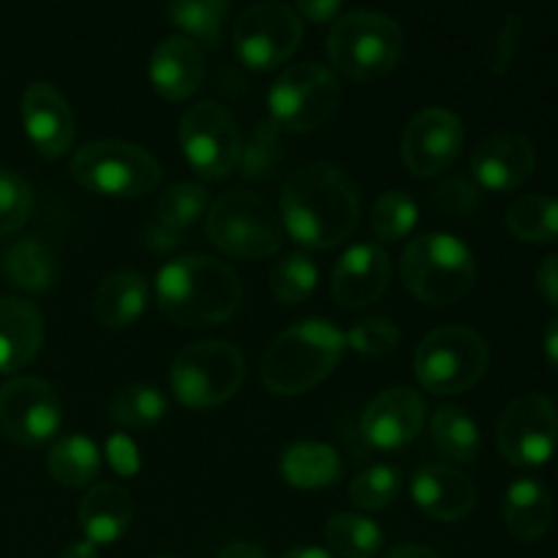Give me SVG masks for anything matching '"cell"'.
Wrapping results in <instances>:
<instances>
[{
	"label": "cell",
	"mask_w": 558,
	"mask_h": 558,
	"mask_svg": "<svg viewBox=\"0 0 558 558\" xmlns=\"http://www.w3.org/2000/svg\"><path fill=\"white\" fill-rule=\"evenodd\" d=\"M430 439L452 463H474L480 456V428L461 407H439L430 417Z\"/></svg>",
	"instance_id": "30"
},
{
	"label": "cell",
	"mask_w": 558,
	"mask_h": 558,
	"mask_svg": "<svg viewBox=\"0 0 558 558\" xmlns=\"http://www.w3.org/2000/svg\"><path fill=\"white\" fill-rule=\"evenodd\" d=\"M243 352L227 341L191 343L169 368V390L189 409L221 407L243 387Z\"/></svg>",
	"instance_id": "8"
},
{
	"label": "cell",
	"mask_w": 558,
	"mask_h": 558,
	"mask_svg": "<svg viewBox=\"0 0 558 558\" xmlns=\"http://www.w3.org/2000/svg\"><path fill=\"white\" fill-rule=\"evenodd\" d=\"M543 347H545V360H548L550 368L558 374V319L550 322L548 330H545Z\"/></svg>",
	"instance_id": "47"
},
{
	"label": "cell",
	"mask_w": 558,
	"mask_h": 558,
	"mask_svg": "<svg viewBox=\"0 0 558 558\" xmlns=\"http://www.w3.org/2000/svg\"><path fill=\"white\" fill-rule=\"evenodd\" d=\"M47 469L54 483L63 485V488H85L98 477L101 450H98L96 441L82 434L63 436L49 450Z\"/></svg>",
	"instance_id": "29"
},
{
	"label": "cell",
	"mask_w": 558,
	"mask_h": 558,
	"mask_svg": "<svg viewBox=\"0 0 558 558\" xmlns=\"http://www.w3.org/2000/svg\"><path fill=\"white\" fill-rule=\"evenodd\" d=\"M537 153L529 136L518 131H499L477 145L472 156V174L485 191L507 194L532 178Z\"/></svg>",
	"instance_id": "18"
},
{
	"label": "cell",
	"mask_w": 558,
	"mask_h": 558,
	"mask_svg": "<svg viewBox=\"0 0 558 558\" xmlns=\"http://www.w3.org/2000/svg\"><path fill=\"white\" fill-rule=\"evenodd\" d=\"M325 543L338 558H374L385 545V534L371 518L338 512L327 521Z\"/></svg>",
	"instance_id": "32"
},
{
	"label": "cell",
	"mask_w": 558,
	"mask_h": 558,
	"mask_svg": "<svg viewBox=\"0 0 558 558\" xmlns=\"http://www.w3.org/2000/svg\"><path fill=\"white\" fill-rule=\"evenodd\" d=\"M407 47V33L392 16L379 11H352L332 25L327 54L338 74L371 82L390 74Z\"/></svg>",
	"instance_id": "5"
},
{
	"label": "cell",
	"mask_w": 558,
	"mask_h": 558,
	"mask_svg": "<svg viewBox=\"0 0 558 558\" xmlns=\"http://www.w3.org/2000/svg\"><path fill=\"white\" fill-rule=\"evenodd\" d=\"M156 300L169 322L191 330L232 319L243 303V283L234 270L210 256H178L156 278Z\"/></svg>",
	"instance_id": "2"
},
{
	"label": "cell",
	"mask_w": 558,
	"mask_h": 558,
	"mask_svg": "<svg viewBox=\"0 0 558 558\" xmlns=\"http://www.w3.org/2000/svg\"><path fill=\"white\" fill-rule=\"evenodd\" d=\"M303 41V22L292 5L262 0L234 22V54L254 71H270L287 63Z\"/></svg>",
	"instance_id": "11"
},
{
	"label": "cell",
	"mask_w": 558,
	"mask_h": 558,
	"mask_svg": "<svg viewBox=\"0 0 558 558\" xmlns=\"http://www.w3.org/2000/svg\"><path fill=\"white\" fill-rule=\"evenodd\" d=\"M287 232L305 248L330 251L360 223V191L343 169L314 161L294 169L281 189Z\"/></svg>",
	"instance_id": "1"
},
{
	"label": "cell",
	"mask_w": 558,
	"mask_h": 558,
	"mask_svg": "<svg viewBox=\"0 0 558 558\" xmlns=\"http://www.w3.org/2000/svg\"><path fill=\"white\" fill-rule=\"evenodd\" d=\"M33 210V189L22 174L0 167V238L25 227Z\"/></svg>",
	"instance_id": "39"
},
{
	"label": "cell",
	"mask_w": 558,
	"mask_h": 558,
	"mask_svg": "<svg viewBox=\"0 0 558 558\" xmlns=\"http://www.w3.org/2000/svg\"><path fill=\"white\" fill-rule=\"evenodd\" d=\"M501 515L512 537L521 543H537L554 526V499L537 480H518L507 488Z\"/></svg>",
	"instance_id": "26"
},
{
	"label": "cell",
	"mask_w": 558,
	"mask_h": 558,
	"mask_svg": "<svg viewBox=\"0 0 558 558\" xmlns=\"http://www.w3.org/2000/svg\"><path fill=\"white\" fill-rule=\"evenodd\" d=\"M434 205L439 207L445 216H472L480 205V194L466 178H452L445 180L439 189L434 191Z\"/></svg>",
	"instance_id": "41"
},
{
	"label": "cell",
	"mask_w": 558,
	"mask_h": 558,
	"mask_svg": "<svg viewBox=\"0 0 558 558\" xmlns=\"http://www.w3.org/2000/svg\"><path fill=\"white\" fill-rule=\"evenodd\" d=\"M425 401L412 387H390L365 407L360 434L368 447L396 452L412 445L425 425Z\"/></svg>",
	"instance_id": "16"
},
{
	"label": "cell",
	"mask_w": 558,
	"mask_h": 558,
	"mask_svg": "<svg viewBox=\"0 0 558 558\" xmlns=\"http://www.w3.org/2000/svg\"><path fill=\"white\" fill-rule=\"evenodd\" d=\"M398 341H401V330H398L396 322L385 319V316H371V319L357 322L347 332V347L357 352L360 357L371 360H381L396 352Z\"/></svg>",
	"instance_id": "38"
},
{
	"label": "cell",
	"mask_w": 558,
	"mask_h": 558,
	"mask_svg": "<svg viewBox=\"0 0 558 558\" xmlns=\"http://www.w3.org/2000/svg\"><path fill=\"white\" fill-rule=\"evenodd\" d=\"M147 281L136 270H118L98 283L93 294V316L107 330H125L147 308Z\"/></svg>",
	"instance_id": "25"
},
{
	"label": "cell",
	"mask_w": 558,
	"mask_h": 558,
	"mask_svg": "<svg viewBox=\"0 0 558 558\" xmlns=\"http://www.w3.org/2000/svg\"><path fill=\"white\" fill-rule=\"evenodd\" d=\"M403 477L396 466H387V463H379V466H371L365 472H360L357 477L349 485V499H352L354 507L365 512H379L387 510L392 501L401 496Z\"/></svg>",
	"instance_id": "36"
},
{
	"label": "cell",
	"mask_w": 558,
	"mask_h": 558,
	"mask_svg": "<svg viewBox=\"0 0 558 558\" xmlns=\"http://www.w3.org/2000/svg\"><path fill=\"white\" fill-rule=\"evenodd\" d=\"M3 276L22 292H47L58 278V256L41 238H22L3 251Z\"/></svg>",
	"instance_id": "28"
},
{
	"label": "cell",
	"mask_w": 558,
	"mask_h": 558,
	"mask_svg": "<svg viewBox=\"0 0 558 558\" xmlns=\"http://www.w3.org/2000/svg\"><path fill=\"white\" fill-rule=\"evenodd\" d=\"M496 447L512 466H543L558 447V412L554 401L539 392L507 403L496 425Z\"/></svg>",
	"instance_id": "13"
},
{
	"label": "cell",
	"mask_w": 558,
	"mask_h": 558,
	"mask_svg": "<svg viewBox=\"0 0 558 558\" xmlns=\"http://www.w3.org/2000/svg\"><path fill=\"white\" fill-rule=\"evenodd\" d=\"M463 147V123L456 112L428 107L414 114L401 136V161L414 178H434L452 167Z\"/></svg>",
	"instance_id": "15"
},
{
	"label": "cell",
	"mask_w": 558,
	"mask_h": 558,
	"mask_svg": "<svg viewBox=\"0 0 558 558\" xmlns=\"http://www.w3.org/2000/svg\"><path fill=\"white\" fill-rule=\"evenodd\" d=\"M347 352V336L327 319L287 327L262 357V385L272 396H303L327 379Z\"/></svg>",
	"instance_id": "3"
},
{
	"label": "cell",
	"mask_w": 558,
	"mask_h": 558,
	"mask_svg": "<svg viewBox=\"0 0 558 558\" xmlns=\"http://www.w3.org/2000/svg\"><path fill=\"white\" fill-rule=\"evenodd\" d=\"M281 558H332V556L322 548H294Z\"/></svg>",
	"instance_id": "50"
},
{
	"label": "cell",
	"mask_w": 558,
	"mask_h": 558,
	"mask_svg": "<svg viewBox=\"0 0 558 558\" xmlns=\"http://www.w3.org/2000/svg\"><path fill=\"white\" fill-rule=\"evenodd\" d=\"M147 76L167 101H185L194 96L205 80V54L199 44L185 36H167L153 49Z\"/></svg>",
	"instance_id": "21"
},
{
	"label": "cell",
	"mask_w": 558,
	"mask_h": 558,
	"mask_svg": "<svg viewBox=\"0 0 558 558\" xmlns=\"http://www.w3.org/2000/svg\"><path fill=\"white\" fill-rule=\"evenodd\" d=\"M403 287L425 305L461 303L477 283V262L466 243L447 232H428L407 245L401 259Z\"/></svg>",
	"instance_id": "4"
},
{
	"label": "cell",
	"mask_w": 558,
	"mask_h": 558,
	"mask_svg": "<svg viewBox=\"0 0 558 558\" xmlns=\"http://www.w3.org/2000/svg\"><path fill=\"white\" fill-rule=\"evenodd\" d=\"M71 178L85 191L112 199H140L161 183V163L134 142H87L71 158Z\"/></svg>",
	"instance_id": "6"
},
{
	"label": "cell",
	"mask_w": 558,
	"mask_h": 558,
	"mask_svg": "<svg viewBox=\"0 0 558 558\" xmlns=\"http://www.w3.org/2000/svg\"><path fill=\"white\" fill-rule=\"evenodd\" d=\"M210 210V196L202 185L180 183L172 185L167 194L158 199L153 221L145 229V245L153 251H172L183 243V234L207 216Z\"/></svg>",
	"instance_id": "22"
},
{
	"label": "cell",
	"mask_w": 558,
	"mask_h": 558,
	"mask_svg": "<svg viewBox=\"0 0 558 558\" xmlns=\"http://www.w3.org/2000/svg\"><path fill=\"white\" fill-rule=\"evenodd\" d=\"M341 104V82L330 69L319 63L289 65L272 82L267 107L270 123L289 134H308L322 129Z\"/></svg>",
	"instance_id": "10"
},
{
	"label": "cell",
	"mask_w": 558,
	"mask_h": 558,
	"mask_svg": "<svg viewBox=\"0 0 558 558\" xmlns=\"http://www.w3.org/2000/svg\"><path fill=\"white\" fill-rule=\"evenodd\" d=\"M412 499L439 523H456L477 507V488L452 463H425L412 477Z\"/></svg>",
	"instance_id": "20"
},
{
	"label": "cell",
	"mask_w": 558,
	"mask_h": 558,
	"mask_svg": "<svg viewBox=\"0 0 558 558\" xmlns=\"http://www.w3.org/2000/svg\"><path fill=\"white\" fill-rule=\"evenodd\" d=\"M109 417L120 428H150L167 417V396L153 385H129L114 392L109 403Z\"/></svg>",
	"instance_id": "33"
},
{
	"label": "cell",
	"mask_w": 558,
	"mask_h": 558,
	"mask_svg": "<svg viewBox=\"0 0 558 558\" xmlns=\"http://www.w3.org/2000/svg\"><path fill=\"white\" fill-rule=\"evenodd\" d=\"M22 123L27 140L44 158H60L76 140L74 112L63 93L49 82H33L22 96Z\"/></svg>",
	"instance_id": "17"
},
{
	"label": "cell",
	"mask_w": 558,
	"mask_h": 558,
	"mask_svg": "<svg viewBox=\"0 0 558 558\" xmlns=\"http://www.w3.org/2000/svg\"><path fill=\"white\" fill-rule=\"evenodd\" d=\"M158 558H174V556H158Z\"/></svg>",
	"instance_id": "51"
},
{
	"label": "cell",
	"mask_w": 558,
	"mask_h": 558,
	"mask_svg": "<svg viewBox=\"0 0 558 558\" xmlns=\"http://www.w3.org/2000/svg\"><path fill=\"white\" fill-rule=\"evenodd\" d=\"M218 558H267V554H265V548H259V545L243 543V539H238V543L223 545Z\"/></svg>",
	"instance_id": "46"
},
{
	"label": "cell",
	"mask_w": 558,
	"mask_h": 558,
	"mask_svg": "<svg viewBox=\"0 0 558 558\" xmlns=\"http://www.w3.org/2000/svg\"><path fill=\"white\" fill-rule=\"evenodd\" d=\"M180 147L199 178L223 180L240 163L243 140L221 104L202 101L185 109L180 120Z\"/></svg>",
	"instance_id": "12"
},
{
	"label": "cell",
	"mask_w": 558,
	"mask_h": 558,
	"mask_svg": "<svg viewBox=\"0 0 558 558\" xmlns=\"http://www.w3.org/2000/svg\"><path fill=\"white\" fill-rule=\"evenodd\" d=\"M417 202L407 191H387L376 199L374 210H371V227L379 240L398 243V240L412 234V229L417 227Z\"/></svg>",
	"instance_id": "37"
},
{
	"label": "cell",
	"mask_w": 558,
	"mask_h": 558,
	"mask_svg": "<svg viewBox=\"0 0 558 558\" xmlns=\"http://www.w3.org/2000/svg\"><path fill=\"white\" fill-rule=\"evenodd\" d=\"M207 238L218 251L238 259H267L281 248L283 229L262 196L229 191L207 210Z\"/></svg>",
	"instance_id": "9"
},
{
	"label": "cell",
	"mask_w": 558,
	"mask_h": 558,
	"mask_svg": "<svg viewBox=\"0 0 558 558\" xmlns=\"http://www.w3.org/2000/svg\"><path fill=\"white\" fill-rule=\"evenodd\" d=\"M490 349L477 330L447 325L428 332L414 352L417 381L434 396H461L485 376Z\"/></svg>",
	"instance_id": "7"
},
{
	"label": "cell",
	"mask_w": 558,
	"mask_h": 558,
	"mask_svg": "<svg viewBox=\"0 0 558 558\" xmlns=\"http://www.w3.org/2000/svg\"><path fill=\"white\" fill-rule=\"evenodd\" d=\"M82 534L93 545H112L129 532L134 505L125 488L114 483H98L87 490L76 507Z\"/></svg>",
	"instance_id": "24"
},
{
	"label": "cell",
	"mask_w": 558,
	"mask_h": 558,
	"mask_svg": "<svg viewBox=\"0 0 558 558\" xmlns=\"http://www.w3.org/2000/svg\"><path fill=\"white\" fill-rule=\"evenodd\" d=\"M107 461L123 477H131V474L140 472V450H136V445L125 434L112 436L107 441Z\"/></svg>",
	"instance_id": "43"
},
{
	"label": "cell",
	"mask_w": 558,
	"mask_h": 558,
	"mask_svg": "<svg viewBox=\"0 0 558 558\" xmlns=\"http://www.w3.org/2000/svg\"><path fill=\"white\" fill-rule=\"evenodd\" d=\"M41 343V311L22 298H0V374H16L31 365Z\"/></svg>",
	"instance_id": "23"
},
{
	"label": "cell",
	"mask_w": 558,
	"mask_h": 558,
	"mask_svg": "<svg viewBox=\"0 0 558 558\" xmlns=\"http://www.w3.org/2000/svg\"><path fill=\"white\" fill-rule=\"evenodd\" d=\"M537 289L550 308H558V254L543 259L537 267Z\"/></svg>",
	"instance_id": "44"
},
{
	"label": "cell",
	"mask_w": 558,
	"mask_h": 558,
	"mask_svg": "<svg viewBox=\"0 0 558 558\" xmlns=\"http://www.w3.org/2000/svg\"><path fill=\"white\" fill-rule=\"evenodd\" d=\"M518 41H521V20H518V16H507L505 27H501L499 36H496L494 49H490L488 58L494 74H505V71L510 69L512 58H515Z\"/></svg>",
	"instance_id": "42"
},
{
	"label": "cell",
	"mask_w": 558,
	"mask_h": 558,
	"mask_svg": "<svg viewBox=\"0 0 558 558\" xmlns=\"http://www.w3.org/2000/svg\"><path fill=\"white\" fill-rule=\"evenodd\" d=\"M387 558H441L436 550L425 548V545H401V548L390 550Z\"/></svg>",
	"instance_id": "49"
},
{
	"label": "cell",
	"mask_w": 558,
	"mask_h": 558,
	"mask_svg": "<svg viewBox=\"0 0 558 558\" xmlns=\"http://www.w3.org/2000/svg\"><path fill=\"white\" fill-rule=\"evenodd\" d=\"M283 480L298 490L332 488L343 477L341 456L322 441H294L278 461Z\"/></svg>",
	"instance_id": "27"
},
{
	"label": "cell",
	"mask_w": 558,
	"mask_h": 558,
	"mask_svg": "<svg viewBox=\"0 0 558 558\" xmlns=\"http://www.w3.org/2000/svg\"><path fill=\"white\" fill-rule=\"evenodd\" d=\"M390 287V256L376 243H357L332 267L330 292L341 308L374 305Z\"/></svg>",
	"instance_id": "19"
},
{
	"label": "cell",
	"mask_w": 558,
	"mask_h": 558,
	"mask_svg": "<svg viewBox=\"0 0 558 558\" xmlns=\"http://www.w3.org/2000/svg\"><path fill=\"white\" fill-rule=\"evenodd\" d=\"M60 558H101V554H98V545H93V543H71V545H65L63 548V554H60Z\"/></svg>",
	"instance_id": "48"
},
{
	"label": "cell",
	"mask_w": 558,
	"mask_h": 558,
	"mask_svg": "<svg viewBox=\"0 0 558 558\" xmlns=\"http://www.w3.org/2000/svg\"><path fill=\"white\" fill-rule=\"evenodd\" d=\"M281 131L267 120L262 129H256V134L251 136L248 145H243L240 150V163L248 178H267V174L276 169V163H281V142H278Z\"/></svg>",
	"instance_id": "40"
},
{
	"label": "cell",
	"mask_w": 558,
	"mask_h": 558,
	"mask_svg": "<svg viewBox=\"0 0 558 558\" xmlns=\"http://www.w3.org/2000/svg\"><path fill=\"white\" fill-rule=\"evenodd\" d=\"M229 0H169V20L185 33L191 41L218 47L221 27L227 20Z\"/></svg>",
	"instance_id": "34"
},
{
	"label": "cell",
	"mask_w": 558,
	"mask_h": 558,
	"mask_svg": "<svg viewBox=\"0 0 558 558\" xmlns=\"http://www.w3.org/2000/svg\"><path fill=\"white\" fill-rule=\"evenodd\" d=\"M507 229L515 240L532 245L558 240V199L545 194H529L512 202L507 210Z\"/></svg>",
	"instance_id": "31"
},
{
	"label": "cell",
	"mask_w": 558,
	"mask_h": 558,
	"mask_svg": "<svg viewBox=\"0 0 558 558\" xmlns=\"http://www.w3.org/2000/svg\"><path fill=\"white\" fill-rule=\"evenodd\" d=\"M63 423V407L49 381L16 376L0 387V430L22 447L52 439Z\"/></svg>",
	"instance_id": "14"
},
{
	"label": "cell",
	"mask_w": 558,
	"mask_h": 558,
	"mask_svg": "<svg viewBox=\"0 0 558 558\" xmlns=\"http://www.w3.org/2000/svg\"><path fill=\"white\" fill-rule=\"evenodd\" d=\"M294 3H298V11L305 20L322 25V22H330L341 14L343 0H294Z\"/></svg>",
	"instance_id": "45"
},
{
	"label": "cell",
	"mask_w": 558,
	"mask_h": 558,
	"mask_svg": "<svg viewBox=\"0 0 558 558\" xmlns=\"http://www.w3.org/2000/svg\"><path fill=\"white\" fill-rule=\"evenodd\" d=\"M316 281H319V267L303 251H292L270 270V292L283 305L305 303L314 294Z\"/></svg>",
	"instance_id": "35"
}]
</instances>
